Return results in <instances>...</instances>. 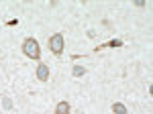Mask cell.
I'll list each match as a JSON object with an SVG mask.
<instances>
[{
	"label": "cell",
	"instance_id": "obj_1",
	"mask_svg": "<svg viewBox=\"0 0 153 114\" xmlns=\"http://www.w3.org/2000/svg\"><path fill=\"white\" fill-rule=\"evenodd\" d=\"M23 53L31 59H39L41 57V49H39V41L33 39V37H27L23 43Z\"/></svg>",
	"mask_w": 153,
	"mask_h": 114
},
{
	"label": "cell",
	"instance_id": "obj_2",
	"mask_svg": "<svg viewBox=\"0 0 153 114\" xmlns=\"http://www.w3.org/2000/svg\"><path fill=\"white\" fill-rule=\"evenodd\" d=\"M47 43H49V49H51L53 55H61L63 49H65V41H63V35L61 33H55L53 37H49Z\"/></svg>",
	"mask_w": 153,
	"mask_h": 114
},
{
	"label": "cell",
	"instance_id": "obj_3",
	"mask_svg": "<svg viewBox=\"0 0 153 114\" xmlns=\"http://www.w3.org/2000/svg\"><path fill=\"white\" fill-rule=\"evenodd\" d=\"M35 73H37V80L39 81H47L49 80V65L47 63H39Z\"/></svg>",
	"mask_w": 153,
	"mask_h": 114
},
{
	"label": "cell",
	"instance_id": "obj_4",
	"mask_svg": "<svg viewBox=\"0 0 153 114\" xmlns=\"http://www.w3.org/2000/svg\"><path fill=\"white\" fill-rule=\"evenodd\" d=\"M70 112H71V108L65 100H61V102L55 104V114H70Z\"/></svg>",
	"mask_w": 153,
	"mask_h": 114
},
{
	"label": "cell",
	"instance_id": "obj_5",
	"mask_svg": "<svg viewBox=\"0 0 153 114\" xmlns=\"http://www.w3.org/2000/svg\"><path fill=\"white\" fill-rule=\"evenodd\" d=\"M112 112L114 114H129V110H127V106L123 102H114L112 104Z\"/></svg>",
	"mask_w": 153,
	"mask_h": 114
},
{
	"label": "cell",
	"instance_id": "obj_6",
	"mask_svg": "<svg viewBox=\"0 0 153 114\" xmlns=\"http://www.w3.org/2000/svg\"><path fill=\"white\" fill-rule=\"evenodd\" d=\"M71 73H74L76 78H82L84 73H86V67H82V65H74V67H71Z\"/></svg>",
	"mask_w": 153,
	"mask_h": 114
},
{
	"label": "cell",
	"instance_id": "obj_7",
	"mask_svg": "<svg viewBox=\"0 0 153 114\" xmlns=\"http://www.w3.org/2000/svg\"><path fill=\"white\" fill-rule=\"evenodd\" d=\"M2 106H4V110H10V108H12V100L8 98V96L2 98Z\"/></svg>",
	"mask_w": 153,
	"mask_h": 114
},
{
	"label": "cell",
	"instance_id": "obj_8",
	"mask_svg": "<svg viewBox=\"0 0 153 114\" xmlns=\"http://www.w3.org/2000/svg\"><path fill=\"white\" fill-rule=\"evenodd\" d=\"M108 45H110V47H120V45H123V43H120V41H110Z\"/></svg>",
	"mask_w": 153,
	"mask_h": 114
}]
</instances>
